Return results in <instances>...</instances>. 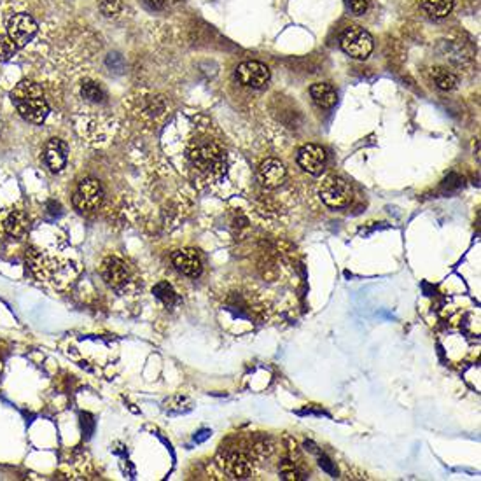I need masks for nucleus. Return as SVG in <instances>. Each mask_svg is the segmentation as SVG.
Instances as JSON below:
<instances>
[{
	"label": "nucleus",
	"mask_w": 481,
	"mask_h": 481,
	"mask_svg": "<svg viewBox=\"0 0 481 481\" xmlns=\"http://www.w3.org/2000/svg\"><path fill=\"white\" fill-rule=\"evenodd\" d=\"M81 95H83V98H86L88 102H91V104H100V102H104L105 98V91L102 90L100 84L97 83H84L83 88H81Z\"/></svg>",
	"instance_id": "nucleus-18"
},
{
	"label": "nucleus",
	"mask_w": 481,
	"mask_h": 481,
	"mask_svg": "<svg viewBox=\"0 0 481 481\" xmlns=\"http://www.w3.org/2000/svg\"><path fill=\"white\" fill-rule=\"evenodd\" d=\"M221 468L231 478H249L252 473V464L242 451L227 450L221 455Z\"/></svg>",
	"instance_id": "nucleus-9"
},
{
	"label": "nucleus",
	"mask_w": 481,
	"mask_h": 481,
	"mask_svg": "<svg viewBox=\"0 0 481 481\" xmlns=\"http://www.w3.org/2000/svg\"><path fill=\"white\" fill-rule=\"evenodd\" d=\"M11 100L16 105L21 117L28 123H44L49 114V105L44 98L42 88L34 81H21L11 93Z\"/></svg>",
	"instance_id": "nucleus-2"
},
{
	"label": "nucleus",
	"mask_w": 481,
	"mask_h": 481,
	"mask_svg": "<svg viewBox=\"0 0 481 481\" xmlns=\"http://www.w3.org/2000/svg\"><path fill=\"white\" fill-rule=\"evenodd\" d=\"M280 475H282V478L287 480V481H299L301 478H303V476H301V473H299V469H297L295 465V462H291V461L282 462Z\"/></svg>",
	"instance_id": "nucleus-21"
},
{
	"label": "nucleus",
	"mask_w": 481,
	"mask_h": 481,
	"mask_svg": "<svg viewBox=\"0 0 481 481\" xmlns=\"http://www.w3.org/2000/svg\"><path fill=\"white\" fill-rule=\"evenodd\" d=\"M98 7L105 18H117L123 11V2L121 0H100Z\"/></svg>",
	"instance_id": "nucleus-20"
},
{
	"label": "nucleus",
	"mask_w": 481,
	"mask_h": 481,
	"mask_svg": "<svg viewBox=\"0 0 481 481\" xmlns=\"http://www.w3.org/2000/svg\"><path fill=\"white\" fill-rule=\"evenodd\" d=\"M373 37L362 27H348L341 35V49L355 60H366L373 53Z\"/></svg>",
	"instance_id": "nucleus-3"
},
{
	"label": "nucleus",
	"mask_w": 481,
	"mask_h": 481,
	"mask_svg": "<svg viewBox=\"0 0 481 481\" xmlns=\"http://www.w3.org/2000/svg\"><path fill=\"white\" fill-rule=\"evenodd\" d=\"M148 2L154 7V9H163L165 7V0H148Z\"/></svg>",
	"instance_id": "nucleus-24"
},
{
	"label": "nucleus",
	"mask_w": 481,
	"mask_h": 481,
	"mask_svg": "<svg viewBox=\"0 0 481 481\" xmlns=\"http://www.w3.org/2000/svg\"><path fill=\"white\" fill-rule=\"evenodd\" d=\"M285 175H287V170H285L284 163L278 160H273V158L263 161L258 170L259 182L266 189H275V187L284 184Z\"/></svg>",
	"instance_id": "nucleus-10"
},
{
	"label": "nucleus",
	"mask_w": 481,
	"mask_h": 481,
	"mask_svg": "<svg viewBox=\"0 0 481 481\" xmlns=\"http://www.w3.org/2000/svg\"><path fill=\"white\" fill-rule=\"evenodd\" d=\"M35 34H37V23H35L30 14H14L7 21V37L13 40L16 47L27 46L34 39Z\"/></svg>",
	"instance_id": "nucleus-5"
},
{
	"label": "nucleus",
	"mask_w": 481,
	"mask_h": 481,
	"mask_svg": "<svg viewBox=\"0 0 481 481\" xmlns=\"http://www.w3.org/2000/svg\"><path fill=\"white\" fill-rule=\"evenodd\" d=\"M432 77H434V83L439 90L443 91H450L457 86V76H453L451 72L444 71V69H434L432 72Z\"/></svg>",
	"instance_id": "nucleus-17"
},
{
	"label": "nucleus",
	"mask_w": 481,
	"mask_h": 481,
	"mask_svg": "<svg viewBox=\"0 0 481 481\" xmlns=\"http://www.w3.org/2000/svg\"><path fill=\"white\" fill-rule=\"evenodd\" d=\"M322 201L331 208H343L352 201V187L340 175H329L319 189Z\"/></svg>",
	"instance_id": "nucleus-4"
},
{
	"label": "nucleus",
	"mask_w": 481,
	"mask_h": 481,
	"mask_svg": "<svg viewBox=\"0 0 481 481\" xmlns=\"http://www.w3.org/2000/svg\"><path fill=\"white\" fill-rule=\"evenodd\" d=\"M347 2L352 13L357 14V16H361V14L368 11V0H347Z\"/></svg>",
	"instance_id": "nucleus-23"
},
{
	"label": "nucleus",
	"mask_w": 481,
	"mask_h": 481,
	"mask_svg": "<svg viewBox=\"0 0 481 481\" xmlns=\"http://www.w3.org/2000/svg\"><path fill=\"white\" fill-rule=\"evenodd\" d=\"M153 292H154V296L158 297V299H161L165 304H168V307L177 301V295H175L174 287H172L168 282H160V284L154 285Z\"/></svg>",
	"instance_id": "nucleus-19"
},
{
	"label": "nucleus",
	"mask_w": 481,
	"mask_h": 481,
	"mask_svg": "<svg viewBox=\"0 0 481 481\" xmlns=\"http://www.w3.org/2000/svg\"><path fill=\"white\" fill-rule=\"evenodd\" d=\"M310 97L314 104L321 109H331L336 105L338 93L333 84L329 83H315L310 86Z\"/></svg>",
	"instance_id": "nucleus-14"
},
{
	"label": "nucleus",
	"mask_w": 481,
	"mask_h": 481,
	"mask_svg": "<svg viewBox=\"0 0 481 481\" xmlns=\"http://www.w3.org/2000/svg\"><path fill=\"white\" fill-rule=\"evenodd\" d=\"M187 158L191 165L208 179H219L226 170V150L214 138H193L187 148Z\"/></svg>",
	"instance_id": "nucleus-1"
},
{
	"label": "nucleus",
	"mask_w": 481,
	"mask_h": 481,
	"mask_svg": "<svg viewBox=\"0 0 481 481\" xmlns=\"http://www.w3.org/2000/svg\"><path fill=\"white\" fill-rule=\"evenodd\" d=\"M237 79L244 86L264 88L270 81V69L261 61H244L237 69Z\"/></svg>",
	"instance_id": "nucleus-7"
},
{
	"label": "nucleus",
	"mask_w": 481,
	"mask_h": 481,
	"mask_svg": "<svg viewBox=\"0 0 481 481\" xmlns=\"http://www.w3.org/2000/svg\"><path fill=\"white\" fill-rule=\"evenodd\" d=\"M16 46L9 37H0V60H9L13 57Z\"/></svg>",
	"instance_id": "nucleus-22"
},
{
	"label": "nucleus",
	"mask_w": 481,
	"mask_h": 481,
	"mask_svg": "<svg viewBox=\"0 0 481 481\" xmlns=\"http://www.w3.org/2000/svg\"><path fill=\"white\" fill-rule=\"evenodd\" d=\"M6 231L14 238H23L28 233V218L21 210H13L6 219Z\"/></svg>",
	"instance_id": "nucleus-15"
},
{
	"label": "nucleus",
	"mask_w": 481,
	"mask_h": 481,
	"mask_svg": "<svg viewBox=\"0 0 481 481\" xmlns=\"http://www.w3.org/2000/svg\"><path fill=\"white\" fill-rule=\"evenodd\" d=\"M422 7L432 18H446L453 11V0H422Z\"/></svg>",
	"instance_id": "nucleus-16"
},
{
	"label": "nucleus",
	"mask_w": 481,
	"mask_h": 481,
	"mask_svg": "<svg viewBox=\"0 0 481 481\" xmlns=\"http://www.w3.org/2000/svg\"><path fill=\"white\" fill-rule=\"evenodd\" d=\"M102 277H104L105 284L107 285H111V287H119V285H123L128 278L126 264H124L119 258L109 256V258H105L104 263H102Z\"/></svg>",
	"instance_id": "nucleus-12"
},
{
	"label": "nucleus",
	"mask_w": 481,
	"mask_h": 481,
	"mask_svg": "<svg viewBox=\"0 0 481 481\" xmlns=\"http://www.w3.org/2000/svg\"><path fill=\"white\" fill-rule=\"evenodd\" d=\"M69 160V146L60 138H51L46 146V163L51 172H61Z\"/></svg>",
	"instance_id": "nucleus-13"
},
{
	"label": "nucleus",
	"mask_w": 481,
	"mask_h": 481,
	"mask_svg": "<svg viewBox=\"0 0 481 481\" xmlns=\"http://www.w3.org/2000/svg\"><path fill=\"white\" fill-rule=\"evenodd\" d=\"M172 261H174V266L186 277L196 278L200 277L201 270H203L200 254L194 249H181V251L174 252Z\"/></svg>",
	"instance_id": "nucleus-11"
},
{
	"label": "nucleus",
	"mask_w": 481,
	"mask_h": 481,
	"mask_svg": "<svg viewBox=\"0 0 481 481\" xmlns=\"http://www.w3.org/2000/svg\"><path fill=\"white\" fill-rule=\"evenodd\" d=\"M102 200H104V189H102V184L97 179H84L77 186L74 193V205L77 210H95L102 203Z\"/></svg>",
	"instance_id": "nucleus-6"
},
{
	"label": "nucleus",
	"mask_w": 481,
	"mask_h": 481,
	"mask_svg": "<svg viewBox=\"0 0 481 481\" xmlns=\"http://www.w3.org/2000/svg\"><path fill=\"white\" fill-rule=\"evenodd\" d=\"M297 165L307 174L319 175L326 167V150L317 144H307L297 153Z\"/></svg>",
	"instance_id": "nucleus-8"
}]
</instances>
